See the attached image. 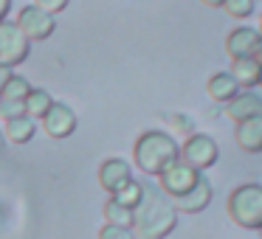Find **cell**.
I'll use <instances>...</instances> for the list:
<instances>
[{"label": "cell", "mask_w": 262, "mask_h": 239, "mask_svg": "<svg viewBox=\"0 0 262 239\" xmlns=\"http://www.w3.org/2000/svg\"><path fill=\"white\" fill-rule=\"evenodd\" d=\"M259 87H262V70H259Z\"/></svg>", "instance_id": "cell-30"}, {"label": "cell", "mask_w": 262, "mask_h": 239, "mask_svg": "<svg viewBox=\"0 0 262 239\" xmlns=\"http://www.w3.org/2000/svg\"><path fill=\"white\" fill-rule=\"evenodd\" d=\"M254 59L262 65V40H259V45H256V51H254Z\"/></svg>", "instance_id": "cell-26"}, {"label": "cell", "mask_w": 262, "mask_h": 239, "mask_svg": "<svg viewBox=\"0 0 262 239\" xmlns=\"http://www.w3.org/2000/svg\"><path fill=\"white\" fill-rule=\"evenodd\" d=\"M127 180H133V172H130V163L124 158H107L99 166V186L107 194H116Z\"/></svg>", "instance_id": "cell-12"}, {"label": "cell", "mask_w": 262, "mask_h": 239, "mask_svg": "<svg viewBox=\"0 0 262 239\" xmlns=\"http://www.w3.org/2000/svg\"><path fill=\"white\" fill-rule=\"evenodd\" d=\"M217 158H220V144L206 132H192L181 144V160L186 166H192L194 172H200V175L206 169H211L217 163Z\"/></svg>", "instance_id": "cell-4"}, {"label": "cell", "mask_w": 262, "mask_h": 239, "mask_svg": "<svg viewBox=\"0 0 262 239\" xmlns=\"http://www.w3.org/2000/svg\"><path fill=\"white\" fill-rule=\"evenodd\" d=\"M34 135H37V124L29 118V115L9 118V121H6V130H3V138H6V141H12V144H17V147L29 144Z\"/></svg>", "instance_id": "cell-17"}, {"label": "cell", "mask_w": 262, "mask_h": 239, "mask_svg": "<svg viewBox=\"0 0 262 239\" xmlns=\"http://www.w3.org/2000/svg\"><path fill=\"white\" fill-rule=\"evenodd\" d=\"M99 239H136V236H133V228L107 225V222H104L102 231H99Z\"/></svg>", "instance_id": "cell-22"}, {"label": "cell", "mask_w": 262, "mask_h": 239, "mask_svg": "<svg viewBox=\"0 0 262 239\" xmlns=\"http://www.w3.org/2000/svg\"><path fill=\"white\" fill-rule=\"evenodd\" d=\"M104 220H107V225H121V228H133V211L124 208V205H119L116 200H107L102 208Z\"/></svg>", "instance_id": "cell-20"}, {"label": "cell", "mask_w": 262, "mask_h": 239, "mask_svg": "<svg viewBox=\"0 0 262 239\" xmlns=\"http://www.w3.org/2000/svg\"><path fill=\"white\" fill-rule=\"evenodd\" d=\"M6 149V138H3V130H0V152Z\"/></svg>", "instance_id": "cell-28"}, {"label": "cell", "mask_w": 262, "mask_h": 239, "mask_svg": "<svg viewBox=\"0 0 262 239\" xmlns=\"http://www.w3.org/2000/svg\"><path fill=\"white\" fill-rule=\"evenodd\" d=\"M259 239H262V228H259Z\"/></svg>", "instance_id": "cell-31"}, {"label": "cell", "mask_w": 262, "mask_h": 239, "mask_svg": "<svg viewBox=\"0 0 262 239\" xmlns=\"http://www.w3.org/2000/svg\"><path fill=\"white\" fill-rule=\"evenodd\" d=\"M68 3H71V0H34V6L42 9L46 14H51V17H54V14H59V12H65Z\"/></svg>", "instance_id": "cell-23"}, {"label": "cell", "mask_w": 262, "mask_h": 239, "mask_svg": "<svg viewBox=\"0 0 262 239\" xmlns=\"http://www.w3.org/2000/svg\"><path fill=\"white\" fill-rule=\"evenodd\" d=\"M9 74H12V70H9V68H0V85H3V82L9 79Z\"/></svg>", "instance_id": "cell-27"}, {"label": "cell", "mask_w": 262, "mask_h": 239, "mask_svg": "<svg viewBox=\"0 0 262 239\" xmlns=\"http://www.w3.org/2000/svg\"><path fill=\"white\" fill-rule=\"evenodd\" d=\"M206 93H209L211 102L228 104L239 93V85L234 82V76L228 74V70H217V74H211L209 82H206Z\"/></svg>", "instance_id": "cell-13"}, {"label": "cell", "mask_w": 262, "mask_h": 239, "mask_svg": "<svg viewBox=\"0 0 262 239\" xmlns=\"http://www.w3.org/2000/svg\"><path fill=\"white\" fill-rule=\"evenodd\" d=\"M200 3H203L206 9H220L223 6V0H200Z\"/></svg>", "instance_id": "cell-25"}, {"label": "cell", "mask_w": 262, "mask_h": 239, "mask_svg": "<svg viewBox=\"0 0 262 239\" xmlns=\"http://www.w3.org/2000/svg\"><path fill=\"white\" fill-rule=\"evenodd\" d=\"M76 127H79V118H76V113H74L71 104L54 102L51 110L42 115V130H46L51 138H68V135L76 132Z\"/></svg>", "instance_id": "cell-8"}, {"label": "cell", "mask_w": 262, "mask_h": 239, "mask_svg": "<svg viewBox=\"0 0 262 239\" xmlns=\"http://www.w3.org/2000/svg\"><path fill=\"white\" fill-rule=\"evenodd\" d=\"M228 217L234 225L245 231H259L262 228V183H243L228 194Z\"/></svg>", "instance_id": "cell-3"}, {"label": "cell", "mask_w": 262, "mask_h": 239, "mask_svg": "<svg viewBox=\"0 0 262 239\" xmlns=\"http://www.w3.org/2000/svg\"><path fill=\"white\" fill-rule=\"evenodd\" d=\"M141 197H144V186H141V180H136V177H133V180H127L116 194H110V200H116L119 205H124V208H130V211L138 208Z\"/></svg>", "instance_id": "cell-19"}, {"label": "cell", "mask_w": 262, "mask_h": 239, "mask_svg": "<svg viewBox=\"0 0 262 239\" xmlns=\"http://www.w3.org/2000/svg\"><path fill=\"white\" fill-rule=\"evenodd\" d=\"M198 177H200V172H194L192 166H186L181 158H178L175 163H169L158 175V188L169 200H175V197H183V194H186L189 188L198 183Z\"/></svg>", "instance_id": "cell-6"}, {"label": "cell", "mask_w": 262, "mask_h": 239, "mask_svg": "<svg viewBox=\"0 0 262 239\" xmlns=\"http://www.w3.org/2000/svg\"><path fill=\"white\" fill-rule=\"evenodd\" d=\"M14 26L23 31V37H26L29 42H31V40H48V37L57 31V20H54L51 14H46L42 9H37L34 3L20 9L17 23H14Z\"/></svg>", "instance_id": "cell-7"}, {"label": "cell", "mask_w": 262, "mask_h": 239, "mask_svg": "<svg viewBox=\"0 0 262 239\" xmlns=\"http://www.w3.org/2000/svg\"><path fill=\"white\" fill-rule=\"evenodd\" d=\"M9 12H12V0H0V23L9 17Z\"/></svg>", "instance_id": "cell-24"}, {"label": "cell", "mask_w": 262, "mask_h": 239, "mask_svg": "<svg viewBox=\"0 0 262 239\" xmlns=\"http://www.w3.org/2000/svg\"><path fill=\"white\" fill-rule=\"evenodd\" d=\"M144 197L133 211V236L136 239H166L178 228V211L172 200L155 183H141Z\"/></svg>", "instance_id": "cell-1"}, {"label": "cell", "mask_w": 262, "mask_h": 239, "mask_svg": "<svg viewBox=\"0 0 262 239\" xmlns=\"http://www.w3.org/2000/svg\"><path fill=\"white\" fill-rule=\"evenodd\" d=\"M223 12L234 20H248L256 14V3L254 0H223Z\"/></svg>", "instance_id": "cell-21"}, {"label": "cell", "mask_w": 262, "mask_h": 239, "mask_svg": "<svg viewBox=\"0 0 262 239\" xmlns=\"http://www.w3.org/2000/svg\"><path fill=\"white\" fill-rule=\"evenodd\" d=\"M211 197H214V188H211V180L206 175L198 177V183H194L192 188H189L183 197H175L172 200V205H175L178 214H200V211L209 208Z\"/></svg>", "instance_id": "cell-9"}, {"label": "cell", "mask_w": 262, "mask_h": 239, "mask_svg": "<svg viewBox=\"0 0 262 239\" xmlns=\"http://www.w3.org/2000/svg\"><path fill=\"white\" fill-rule=\"evenodd\" d=\"M259 70H262V65L256 62L254 57H245V59H234L228 74L234 76L239 90H254V87L259 85Z\"/></svg>", "instance_id": "cell-16"}, {"label": "cell", "mask_w": 262, "mask_h": 239, "mask_svg": "<svg viewBox=\"0 0 262 239\" xmlns=\"http://www.w3.org/2000/svg\"><path fill=\"white\" fill-rule=\"evenodd\" d=\"M256 31H259V37H262V20H259V29H256Z\"/></svg>", "instance_id": "cell-29"}, {"label": "cell", "mask_w": 262, "mask_h": 239, "mask_svg": "<svg viewBox=\"0 0 262 239\" xmlns=\"http://www.w3.org/2000/svg\"><path fill=\"white\" fill-rule=\"evenodd\" d=\"M234 141L243 152H262V118H248L234 127Z\"/></svg>", "instance_id": "cell-14"}, {"label": "cell", "mask_w": 262, "mask_h": 239, "mask_svg": "<svg viewBox=\"0 0 262 239\" xmlns=\"http://www.w3.org/2000/svg\"><path fill=\"white\" fill-rule=\"evenodd\" d=\"M226 115L234 124H243L248 118H262V96L256 90H239L226 104Z\"/></svg>", "instance_id": "cell-11"}, {"label": "cell", "mask_w": 262, "mask_h": 239, "mask_svg": "<svg viewBox=\"0 0 262 239\" xmlns=\"http://www.w3.org/2000/svg\"><path fill=\"white\" fill-rule=\"evenodd\" d=\"M31 54V42L23 37V31L14 23L3 20L0 23V68H17L29 59Z\"/></svg>", "instance_id": "cell-5"}, {"label": "cell", "mask_w": 262, "mask_h": 239, "mask_svg": "<svg viewBox=\"0 0 262 239\" xmlns=\"http://www.w3.org/2000/svg\"><path fill=\"white\" fill-rule=\"evenodd\" d=\"M254 3H259V0H254Z\"/></svg>", "instance_id": "cell-32"}, {"label": "cell", "mask_w": 262, "mask_h": 239, "mask_svg": "<svg viewBox=\"0 0 262 239\" xmlns=\"http://www.w3.org/2000/svg\"><path fill=\"white\" fill-rule=\"evenodd\" d=\"M51 104H54L51 93L42 90V87H31V93L26 96L23 107H26V115H29L31 121H37V118L42 121V115H46L48 110H51Z\"/></svg>", "instance_id": "cell-18"}, {"label": "cell", "mask_w": 262, "mask_h": 239, "mask_svg": "<svg viewBox=\"0 0 262 239\" xmlns=\"http://www.w3.org/2000/svg\"><path fill=\"white\" fill-rule=\"evenodd\" d=\"M31 93V82L20 74H9V79L0 85V107H17Z\"/></svg>", "instance_id": "cell-15"}, {"label": "cell", "mask_w": 262, "mask_h": 239, "mask_svg": "<svg viewBox=\"0 0 262 239\" xmlns=\"http://www.w3.org/2000/svg\"><path fill=\"white\" fill-rule=\"evenodd\" d=\"M178 158H181V147H178V141L164 130H147L136 138V144H133V163H136L138 172H144V175L158 177L161 172L169 163H175Z\"/></svg>", "instance_id": "cell-2"}, {"label": "cell", "mask_w": 262, "mask_h": 239, "mask_svg": "<svg viewBox=\"0 0 262 239\" xmlns=\"http://www.w3.org/2000/svg\"><path fill=\"white\" fill-rule=\"evenodd\" d=\"M259 31L254 29V26H237V29L228 31L226 37V54L228 59H245V57H254L256 45H259Z\"/></svg>", "instance_id": "cell-10"}]
</instances>
